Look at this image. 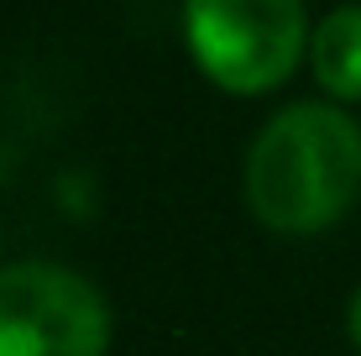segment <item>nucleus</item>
<instances>
[{
	"label": "nucleus",
	"mask_w": 361,
	"mask_h": 356,
	"mask_svg": "<svg viewBox=\"0 0 361 356\" xmlns=\"http://www.w3.org/2000/svg\"><path fill=\"white\" fill-rule=\"evenodd\" d=\"M361 189V131L335 105H288L246 152V204L267 231L309 236L351 210Z\"/></svg>",
	"instance_id": "1"
},
{
	"label": "nucleus",
	"mask_w": 361,
	"mask_h": 356,
	"mask_svg": "<svg viewBox=\"0 0 361 356\" xmlns=\"http://www.w3.org/2000/svg\"><path fill=\"white\" fill-rule=\"evenodd\" d=\"M183 37L199 73L231 94H267L309 47L304 0H183Z\"/></svg>",
	"instance_id": "2"
},
{
	"label": "nucleus",
	"mask_w": 361,
	"mask_h": 356,
	"mask_svg": "<svg viewBox=\"0 0 361 356\" xmlns=\"http://www.w3.org/2000/svg\"><path fill=\"white\" fill-rule=\"evenodd\" d=\"M110 304L58 262L0 267V356H105Z\"/></svg>",
	"instance_id": "3"
},
{
	"label": "nucleus",
	"mask_w": 361,
	"mask_h": 356,
	"mask_svg": "<svg viewBox=\"0 0 361 356\" xmlns=\"http://www.w3.org/2000/svg\"><path fill=\"white\" fill-rule=\"evenodd\" d=\"M314 79L335 100H361V6H341L309 37Z\"/></svg>",
	"instance_id": "4"
},
{
	"label": "nucleus",
	"mask_w": 361,
	"mask_h": 356,
	"mask_svg": "<svg viewBox=\"0 0 361 356\" xmlns=\"http://www.w3.org/2000/svg\"><path fill=\"white\" fill-rule=\"evenodd\" d=\"M345 336H351V346L361 351V288H356V299H351V309H345Z\"/></svg>",
	"instance_id": "5"
}]
</instances>
